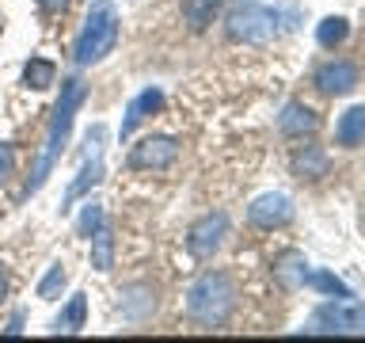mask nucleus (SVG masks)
Returning <instances> with one entry per match:
<instances>
[{
  "label": "nucleus",
  "mask_w": 365,
  "mask_h": 343,
  "mask_svg": "<svg viewBox=\"0 0 365 343\" xmlns=\"http://www.w3.org/2000/svg\"><path fill=\"white\" fill-rule=\"evenodd\" d=\"M84 96H88L84 80H80V76H65L61 99H57V107H53L50 130H46V149H42L38 168H34V176H31V183H27V194L38 191L42 183H46V176H50V168L57 164V156H61V149H65V137H68V130H73V119H76V111H80V103H84Z\"/></svg>",
  "instance_id": "nucleus-1"
},
{
  "label": "nucleus",
  "mask_w": 365,
  "mask_h": 343,
  "mask_svg": "<svg viewBox=\"0 0 365 343\" xmlns=\"http://www.w3.org/2000/svg\"><path fill=\"white\" fill-rule=\"evenodd\" d=\"M236 309V286L225 271H205L187 290V317L202 328H221Z\"/></svg>",
  "instance_id": "nucleus-2"
},
{
  "label": "nucleus",
  "mask_w": 365,
  "mask_h": 343,
  "mask_svg": "<svg viewBox=\"0 0 365 343\" xmlns=\"http://www.w3.org/2000/svg\"><path fill=\"white\" fill-rule=\"evenodd\" d=\"M114 42H118V11H114V4H107V0H99V4H91L88 19H84V31H80L76 39V65H96L103 61Z\"/></svg>",
  "instance_id": "nucleus-3"
},
{
  "label": "nucleus",
  "mask_w": 365,
  "mask_h": 343,
  "mask_svg": "<svg viewBox=\"0 0 365 343\" xmlns=\"http://www.w3.org/2000/svg\"><path fill=\"white\" fill-rule=\"evenodd\" d=\"M278 11L270 8H236L232 16H228V39L232 42H251V46H262L270 39H278Z\"/></svg>",
  "instance_id": "nucleus-4"
},
{
  "label": "nucleus",
  "mask_w": 365,
  "mask_h": 343,
  "mask_svg": "<svg viewBox=\"0 0 365 343\" xmlns=\"http://www.w3.org/2000/svg\"><path fill=\"white\" fill-rule=\"evenodd\" d=\"M316 332H350V336H365V305L339 297L331 305L316 309Z\"/></svg>",
  "instance_id": "nucleus-5"
},
{
  "label": "nucleus",
  "mask_w": 365,
  "mask_h": 343,
  "mask_svg": "<svg viewBox=\"0 0 365 343\" xmlns=\"http://www.w3.org/2000/svg\"><path fill=\"white\" fill-rule=\"evenodd\" d=\"M175 156H179L175 137L153 134V137H141V141L130 149V168L133 172H160V168H168Z\"/></svg>",
  "instance_id": "nucleus-6"
},
{
  "label": "nucleus",
  "mask_w": 365,
  "mask_h": 343,
  "mask_svg": "<svg viewBox=\"0 0 365 343\" xmlns=\"http://www.w3.org/2000/svg\"><path fill=\"white\" fill-rule=\"evenodd\" d=\"M228 233V214H205L198 217V222L190 225V233H187V252L194 259H210L217 248H221V240Z\"/></svg>",
  "instance_id": "nucleus-7"
},
{
  "label": "nucleus",
  "mask_w": 365,
  "mask_h": 343,
  "mask_svg": "<svg viewBox=\"0 0 365 343\" xmlns=\"http://www.w3.org/2000/svg\"><path fill=\"white\" fill-rule=\"evenodd\" d=\"M247 217H251V225H259V229H282V225L293 222V199L282 191L259 194V199L247 206Z\"/></svg>",
  "instance_id": "nucleus-8"
},
{
  "label": "nucleus",
  "mask_w": 365,
  "mask_h": 343,
  "mask_svg": "<svg viewBox=\"0 0 365 343\" xmlns=\"http://www.w3.org/2000/svg\"><path fill=\"white\" fill-rule=\"evenodd\" d=\"M354 84H358V69L350 61H331L316 73V88L327 96H346V91H354Z\"/></svg>",
  "instance_id": "nucleus-9"
},
{
  "label": "nucleus",
  "mask_w": 365,
  "mask_h": 343,
  "mask_svg": "<svg viewBox=\"0 0 365 343\" xmlns=\"http://www.w3.org/2000/svg\"><path fill=\"white\" fill-rule=\"evenodd\" d=\"M160 107H164V91H160V88H145L137 99H130V107H125V119H122V130H118V134L130 137L137 126H141L153 111H160Z\"/></svg>",
  "instance_id": "nucleus-10"
},
{
  "label": "nucleus",
  "mask_w": 365,
  "mask_h": 343,
  "mask_svg": "<svg viewBox=\"0 0 365 343\" xmlns=\"http://www.w3.org/2000/svg\"><path fill=\"white\" fill-rule=\"evenodd\" d=\"M282 134H289V137H304V134H316L319 130V119H316V111H308L304 103H289V107L282 111Z\"/></svg>",
  "instance_id": "nucleus-11"
},
{
  "label": "nucleus",
  "mask_w": 365,
  "mask_h": 343,
  "mask_svg": "<svg viewBox=\"0 0 365 343\" xmlns=\"http://www.w3.org/2000/svg\"><path fill=\"white\" fill-rule=\"evenodd\" d=\"M335 137H339V145H361L365 141V107H350V111H342V119L335 126Z\"/></svg>",
  "instance_id": "nucleus-12"
},
{
  "label": "nucleus",
  "mask_w": 365,
  "mask_h": 343,
  "mask_svg": "<svg viewBox=\"0 0 365 343\" xmlns=\"http://www.w3.org/2000/svg\"><path fill=\"white\" fill-rule=\"evenodd\" d=\"M99 179H103V156H99V145H96V153H91V160L84 164V172H80V179L65 191V206H61V210H68V206H73V202L80 199V194H88Z\"/></svg>",
  "instance_id": "nucleus-13"
},
{
  "label": "nucleus",
  "mask_w": 365,
  "mask_h": 343,
  "mask_svg": "<svg viewBox=\"0 0 365 343\" xmlns=\"http://www.w3.org/2000/svg\"><path fill=\"white\" fill-rule=\"evenodd\" d=\"M88 240H91V267L110 271L114 267V233H110V225H99Z\"/></svg>",
  "instance_id": "nucleus-14"
},
{
  "label": "nucleus",
  "mask_w": 365,
  "mask_h": 343,
  "mask_svg": "<svg viewBox=\"0 0 365 343\" xmlns=\"http://www.w3.org/2000/svg\"><path fill=\"white\" fill-rule=\"evenodd\" d=\"M293 172L297 176H308V179H319V176H327V153L319 145H304V153H297L293 156Z\"/></svg>",
  "instance_id": "nucleus-15"
},
{
  "label": "nucleus",
  "mask_w": 365,
  "mask_h": 343,
  "mask_svg": "<svg viewBox=\"0 0 365 343\" xmlns=\"http://www.w3.org/2000/svg\"><path fill=\"white\" fill-rule=\"evenodd\" d=\"M221 8V0H182V19L190 23V31H205Z\"/></svg>",
  "instance_id": "nucleus-16"
},
{
  "label": "nucleus",
  "mask_w": 365,
  "mask_h": 343,
  "mask_svg": "<svg viewBox=\"0 0 365 343\" xmlns=\"http://www.w3.org/2000/svg\"><path fill=\"white\" fill-rule=\"evenodd\" d=\"M84 313H88V302H84V294H73V302L65 305V313L57 317V324H53V332L57 336H73V332H80L84 328Z\"/></svg>",
  "instance_id": "nucleus-17"
},
{
  "label": "nucleus",
  "mask_w": 365,
  "mask_h": 343,
  "mask_svg": "<svg viewBox=\"0 0 365 343\" xmlns=\"http://www.w3.org/2000/svg\"><path fill=\"white\" fill-rule=\"evenodd\" d=\"M53 76H57V65L53 61H46V57H31L27 69H23V80H27L31 88H50L53 84Z\"/></svg>",
  "instance_id": "nucleus-18"
},
{
  "label": "nucleus",
  "mask_w": 365,
  "mask_h": 343,
  "mask_svg": "<svg viewBox=\"0 0 365 343\" xmlns=\"http://www.w3.org/2000/svg\"><path fill=\"white\" fill-rule=\"evenodd\" d=\"M346 34H350V23L342 19V16H327L324 23L316 27V39H319V46H339V42H346Z\"/></svg>",
  "instance_id": "nucleus-19"
},
{
  "label": "nucleus",
  "mask_w": 365,
  "mask_h": 343,
  "mask_svg": "<svg viewBox=\"0 0 365 343\" xmlns=\"http://www.w3.org/2000/svg\"><path fill=\"white\" fill-rule=\"evenodd\" d=\"M304 267H308L304 256L289 252V256H282V259H278V267H274V271H278V279H282L285 286H301V282H304V274H308Z\"/></svg>",
  "instance_id": "nucleus-20"
},
{
  "label": "nucleus",
  "mask_w": 365,
  "mask_h": 343,
  "mask_svg": "<svg viewBox=\"0 0 365 343\" xmlns=\"http://www.w3.org/2000/svg\"><path fill=\"white\" fill-rule=\"evenodd\" d=\"M65 263H50V271L42 274V282H38V297L42 302H53V297H61V290H65Z\"/></svg>",
  "instance_id": "nucleus-21"
},
{
  "label": "nucleus",
  "mask_w": 365,
  "mask_h": 343,
  "mask_svg": "<svg viewBox=\"0 0 365 343\" xmlns=\"http://www.w3.org/2000/svg\"><path fill=\"white\" fill-rule=\"evenodd\" d=\"M304 282H308V286H316V290H324V294L350 297V286L342 282V279H335L331 271H308V274H304Z\"/></svg>",
  "instance_id": "nucleus-22"
},
{
  "label": "nucleus",
  "mask_w": 365,
  "mask_h": 343,
  "mask_svg": "<svg viewBox=\"0 0 365 343\" xmlns=\"http://www.w3.org/2000/svg\"><path fill=\"white\" fill-rule=\"evenodd\" d=\"M99 225H103V206H99V202H88L84 214H80V222H76V233H80V237H91Z\"/></svg>",
  "instance_id": "nucleus-23"
},
{
  "label": "nucleus",
  "mask_w": 365,
  "mask_h": 343,
  "mask_svg": "<svg viewBox=\"0 0 365 343\" xmlns=\"http://www.w3.org/2000/svg\"><path fill=\"white\" fill-rule=\"evenodd\" d=\"M11 172H16V149H11L8 141H0V183H4Z\"/></svg>",
  "instance_id": "nucleus-24"
},
{
  "label": "nucleus",
  "mask_w": 365,
  "mask_h": 343,
  "mask_svg": "<svg viewBox=\"0 0 365 343\" xmlns=\"http://www.w3.org/2000/svg\"><path fill=\"white\" fill-rule=\"evenodd\" d=\"M65 8H68V0H38V11H42V16H61Z\"/></svg>",
  "instance_id": "nucleus-25"
},
{
  "label": "nucleus",
  "mask_w": 365,
  "mask_h": 343,
  "mask_svg": "<svg viewBox=\"0 0 365 343\" xmlns=\"http://www.w3.org/2000/svg\"><path fill=\"white\" fill-rule=\"evenodd\" d=\"M19 332H23V317L16 313V317H11V324H8V336H19Z\"/></svg>",
  "instance_id": "nucleus-26"
},
{
  "label": "nucleus",
  "mask_w": 365,
  "mask_h": 343,
  "mask_svg": "<svg viewBox=\"0 0 365 343\" xmlns=\"http://www.w3.org/2000/svg\"><path fill=\"white\" fill-rule=\"evenodd\" d=\"M4 297H8V279H4V267H0V305H4Z\"/></svg>",
  "instance_id": "nucleus-27"
}]
</instances>
